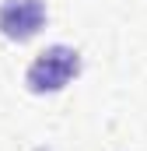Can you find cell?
<instances>
[{"label": "cell", "mask_w": 147, "mask_h": 151, "mask_svg": "<svg viewBox=\"0 0 147 151\" xmlns=\"http://www.w3.org/2000/svg\"><path fill=\"white\" fill-rule=\"evenodd\" d=\"M77 74H81V53L70 49V46H49L32 60V67L25 74V84L35 95H49V91L67 88Z\"/></svg>", "instance_id": "obj_1"}, {"label": "cell", "mask_w": 147, "mask_h": 151, "mask_svg": "<svg viewBox=\"0 0 147 151\" xmlns=\"http://www.w3.org/2000/svg\"><path fill=\"white\" fill-rule=\"evenodd\" d=\"M46 25V4L42 0H4L0 4V32L11 42H28Z\"/></svg>", "instance_id": "obj_2"}]
</instances>
